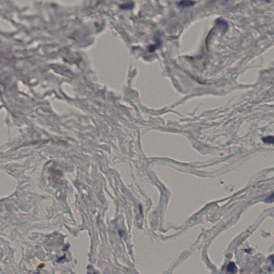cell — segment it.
Masks as SVG:
<instances>
[{"instance_id":"2","label":"cell","mask_w":274,"mask_h":274,"mask_svg":"<svg viewBox=\"0 0 274 274\" xmlns=\"http://www.w3.org/2000/svg\"><path fill=\"white\" fill-rule=\"evenodd\" d=\"M237 271L236 265L233 262H230L227 266V272L228 274H235Z\"/></svg>"},{"instance_id":"4","label":"cell","mask_w":274,"mask_h":274,"mask_svg":"<svg viewBox=\"0 0 274 274\" xmlns=\"http://www.w3.org/2000/svg\"><path fill=\"white\" fill-rule=\"evenodd\" d=\"M134 6V3H125L121 5L120 8L122 9H132Z\"/></svg>"},{"instance_id":"3","label":"cell","mask_w":274,"mask_h":274,"mask_svg":"<svg viewBox=\"0 0 274 274\" xmlns=\"http://www.w3.org/2000/svg\"><path fill=\"white\" fill-rule=\"evenodd\" d=\"M263 143L267 144H274V136H268L262 138Z\"/></svg>"},{"instance_id":"5","label":"cell","mask_w":274,"mask_h":274,"mask_svg":"<svg viewBox=\"0 0 274 274\" xmlns=\"http://www.w3.org/2000/svg\"><path fill=\"white\" fill-rule=\"evenodd\" d=\"M265 202L266 203H272L274 202V192L271 195H269L266 199L265 200Z\"/></svg>"},{"instance_id":"1","label":"cell","mask_w":274,"mask_h":274,"mask_svg":"<svg viewBox=\"0 0 274 274\" xmlns=\"http://www.w3.org/2000/svg\"><path fill=\"white\" fill-rule=\"evenodd\" d=\"M195 2L191 1H181L177 3L178 6L181 8H188L192 7L195 4Z\"/></svg>"}]
</instances>
